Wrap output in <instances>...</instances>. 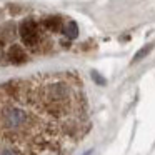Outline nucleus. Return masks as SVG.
I'll use <instances>...</instances> for the list:
<instances>
[{"label":"nucleus","instance_id":"nucleus-6","mask_svg":"<svg viewBox=\"0 0 155 155\" xmlns=\"http://www.w3.org/2000/svg\"><path fill=\"white\" fill-rule=\"evenodd\" d=\"M64 34L67 35L68 38H75L78 34V28H77V24L75 22H67V25L64 27Z\"/></svg>","mask_w":155,"mask_h":155},{"label":"nucleus","instance_id":"nucleus-8","mask_svg":"<svg viewBox=\"0 0 155 155\" xmlns=\"http://www.w3.org/2000/svg\"><path fill=\"white\" fill-rule=\"evenodd\" d=\"M0 155H18V152H15L14 148H5Z\"/></svg>","mask_w":155,"mask_h":155},{"label":"nucleus","instance_id":"nucleus-7","mask_svg":"<svg viewBox=\"0 0 155 155\" xmlns=\"http://www.w3.org/2000/svg\"><path fill=\"white\" fill-rule=\"evenodd\" d=\"M150 50H152V45H147V47H143L140 52H137V54H135V57H134V62H137V60H140L142 57H145V55H147Z\"/></svg>","mask_w":155,"mask_h":155},{"label":"nucleus","instance_id":"nucleus-2","mask_svg":"<svg viewBox=\"0 0 155 155\" xmlns=\"http://www.w3.org/2000/svg\"><path fill=\"white\" fill-rule=\"evenodd\" d=\"M28 114L20 107H7L2 117V125H4L5 132H24L28 127Z\"/></svg>","mask_w":155,"mask_h":155},{"label":"nucleus","instance_id":"nucleus-1","mask_svg":"<svg viewBox=\"0 0 155 155\" xmlns=\"http://www.w3.org/2000/svg\"><path fill=\"white\" fill-rule=\"evenodd\" d=\"M68 94L70 90L65 84H52L45 87L44 95H42V100H44L42 104L52 115H57L67 108Z\"/></svg>","mask_w":155,"mask_h":155},{"label":"nucleus","instance_id":"nucleus-4","mask_svg":"<svg viewBox=\"0 0 155 155\" xmlns=\"http://www.w3.org/2000/svg\"><path fill=\"white\" fill-rule=\"evenodd\" d=\"M8 58H10L14 64H24V62L27 60V54H25V50L22 47L14 45V47H10V50H8Z\"/></svg>","mask_w":155,"mask_h":155},{"label":"nucleus","instance_id":"nucleus-5","mask_svg":"<svg viewBox=\"0 0 155 155\" xmlns=\"http://www.w3.org/2000/svg\"><path fill=\"white\" fill-rule=\"evenodd\" d=\"M44 27L48 28L50 32H60L62 28H64V22L58 17H48L44 20Z\"/></svg>","mask_w":155,"mask_h":155},{"label":"nucleus","instance_id":"nucleus-3","mask_svg":"<svg viewBox=\"0 0 155 155\" xmlns=\"http://www.w3.org/2000/svg\"><path fill=\"white\" fill-rule=\"evenodd\" d=\"M20 35L24 38L25 45L28 47H35L40 42V32H38V25L34 20H25L20 25Z\"/></svg>","mask_w":155,"mask_h":155}]
</instances>
